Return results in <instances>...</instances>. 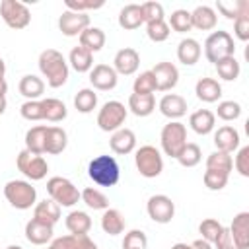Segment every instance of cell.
I'll list each match as a JSON object with an SVG mask.
<instances>
[{"mask_svg":"<svg viewBox=\"0 0 249 249\" xmlns=\"http://www.w3.org/2000/svg\"><path fill=\"white\" fill-rule=\"evenodd\" d=\"M89 82L95 89H113L117 86V72L109 64H95L89 72Z\"/></svg>","mask_w":249,"mask_h":249,"instance_id":"cell-14","label":"cell"},{"mask_svg":"<svg viewBox=\"0 0 249 249\" xmlns=\"http://www.w3.org/2000/svg\"><path fill=\"white\" fill-rule=\"evenodd\" d=\"M228 230L239 249L249 247V212H239Z\"/></svg>","mask_w":249,"mask_h":249,"instance_id":"cell-18","label":"cell"},{"mask_svg":"<svg viewBox=\"0 0 249 249\" xmlns=\"http://www.w3.org/2000/svg\"><path fill=\"white\" fill-rule=\"evenodd\" d=\"M47 249H72V235H62V237H56Z\"/></svg>","mask_w":249,"mask_h":249,"instance_id":"cell-56","label":"cell"},{"mask_svg":"<svg viewBox=\"0 0 249 249\" xmlns=\"http://www.w3.org/2000/svg\"><path fill=\"white\" fill-rule=\"evenodd\" d=\"M171 249H195L193 245H189V243H175Z\"/></svg>","mask_w":249,"mask_h":249,"instance_id":"cell-59","label":"cell"},{"mask_svg":"<svg viewBox=\"0 0 249 249\" xmlns=\"http://www.w3.org/2000/svg\"><path fill=\"white\" fill-rule=\"evenodd\" d=\"M4 196L8 198V202L14 208L19 210H27L33 206L35 198H37V191L35 187H31V183L21 181V179H12L4 185Z\"/></svg>","mask_w":249,"mask_h":249,"instance_id":"cell-3","label":"cell"},{"mask_svg":"<svg viewBox=\"0 0 249 249\" xmlns=\"http://www.w3.org/2000/svg\"><path fill=\"white\" fill-rule=\"evenodd\" d=\"M214 243H216V249H239L235 245V241H233V237H231V233H230L228 228L222 230V233L218 235V239Z\"/></svg>","mask_w":249,"mask_h":249,"instance_id":"cell-54","label":"cell"},{"mask_svg":"<svg viewBox=\"0 0 249 249\" xmlns=\"http://www.w3.org/2000/svg\"><path fill=\"white\" fill-rule=\"evenodd\" d=\"M86 27H89V16L84 14V12H72V10H66L60 14L58 18V29L68 35V37H74V35H80Z\"/></svg>","mask_w":249,"mask_h":249,"instance_id":"cell-12","label":"cell"},{"mask_svg":"<svg viewBox=\"0 0 249 249\" xmlns=\"http://www.w3.org/2000/svg\"><path fill=\"white\" fill-rule=\"evenodd\" d=\"M41 105H43V119L53 121V123L62 121L66 117V113H68L66 105L56 97H47V99L41 101Z\"/></svg>","mask_w":249,"mask_h":249,"instance_id":"cell-36","label":"cell"},{"mask_svg":"<svg viewBox=\"0 0 249 249\" xmlns=\"http://www.w3.org/2000/svg\"><path fill=\"white\" fill-rule=\"evenodd\" d=\"M19 93L23 95V97H27V101H31V99H37L39 95H43V91H45V84H43V80L41 78H37L35 74H27V76H23L21 80H19Z\"/></svg>","mask_w":249,"mask_h":249,"instance_id":"cell-31","label":"cell"},{"mask_svg":"<svg viewBox=\"0 0 249 249\" xmlns=\"http://www.w3.org/2000/svg\"><path fill=\"white\" fill-rule=\"evenodd\" d=\"M144 23L142 18V4H126L119 12V25L124 29H136Z\"/></svg>","mask_w":249,"mask_h":249,"instance_id":"cell-24","label":"cell"},{"mask_svg":"<svg viewBox=\"0 0 249 249\" xmlns=\"http://www.w3.org/2000/svg\"><path fill=\"white\" fill-rule=\"evenodd\" d=\"M231 167H233V160L228 152L216 150L206 158V169H216V171H224V173L230 175Z\"/></svg>","mask_w":249,"mask_h":249,"instance_id":"cell-37","label":"cell"},{"mask_svg":"<svg viewBox=\"0 0 249 249\" xmlns=\"http://www.w3.org/2000/svg\"><path fill=\"white\" fill-rule=\"evenodd\" d=\"M233 51H235L233 37L228 31H222V29L214 31L204 41V54L210 62H216L226 56H233Z\"/></svg>","mask_w":249,"mask_h":249,"instance_id":"cell-4","label":"cell"},{"mask_svg":"<svg viewBox=\"0 0 249 249\" xmlns=\"http://www.w3.org/2000/svg\"><path fill=\"white\" fill-rule=\"evenodd\" d=\"M152 74H154V80H156V89H160V91L171 89L179 80L177 66L171 64V62H158L152 68Z\"/></svg>","mask_w":249,"mask_h":249,"instance_id":"cell-13","label":"cell"},{"mask_svg":"<svg viewBox=\"0 0 249 249\" xmlns=\"http://www.w3.org/2000/svg\"><path fill=\"white\" fill-rule=\"evenodd\" d=\"M191 21H193V27L196 29H202V31L212 29L216 25V12L210 6H196L191 12Z\"/></svg>","mask_w":249,"mask_h":249,"instance_id":"cell-28","label":"cell"},{"mask_svg":"<svg viewBox=\"0 0 249 249\" xmlns=\"http://www.w3.org/2000/svg\"><path fill=\"white\" fill-rule=\"evenodd\" d=\"M216 113L222 121H233L241 115V105L237 101H222V103H218Z\"/></svg>","mask_w":249,"mask_h":249,"instance_id":"cell-49","label":"cell"},{"mask_svg":"<svg viewBox=\"0 0 249 249\" xmlns=\"http://www.w3.org/2000/svg\"><path fill=\"white\" fill-rule=\"evenodd\" d=\"M47 193L58 206H72L80 198V193L72 185V181H68L66 177H60V175H54L47 181Z\"/></svg>","mask_w":249,"mask_h":249,"instance_id":"cell-5","label":"cell"},{"mask_svg":"<svg viewBox=\"0 0 249 249\" xmlns=\"http://www.w3.org/2000/svg\"><path fill=\"white\" fill-rule=\"evenodd\" d=\"M134 144H136V136L130 128H117L113 134H111V140H109V146L115 154L119 156H124V154H130L134 150Z\"/></svg>","mask_w":249,"mask_h":249,"instance_id":"cell-16","label":"cell"},{"mask_svg":"<svg viewBox=\"0 0 249 249\" xmlns=\"http://www.w3.org/2000/svg\"><path fill=\"white\" fill-rule=\"evenodd\" d=\"M195 93L200 101H206V103H214L220 99L222 95V86L214 80V78H200L195 86Z\"/></svg>","mask_w":249,"mask_h":249,"instance_id":"cell-21","label":"cell"},{"mask_svg":"<svg viewBox=\"0 0 249 249\" xmlns=\"http://www.w3.org/2000/svg\"><path fill=\"white\" fill-rule=\"evenodd\" d=\"M214 64H216L218 76L224 78V80H235V78L239 76V62L235 60V56L220 58V60H216Z\"/></svg>","mask_w":249,"mask_h":249,"instance_id":"cell-41","label":"cell"},{"mask_svg":"<svg viewBox=\"0 0 249 249\" xmlns=\"http://www.w3.org/2000/svg\"><path fill=\"white\" fill-rule=\"evenodd\" d=\"M214 113L210 109H198L189 117V124L196 134H208L214 128Z\"/></svg>","mask_w":249,"mask_h":249,"instance_id":"cell-26","label":"cell"},{"mask_svg":"<svg viewBox=\"0 0 249 249\" xmlns=\"http://www.w3.org/2000/svg\"><path fill=\"white\" fill-rule=\"evenodd\" d=\"M132 89H134V93H140V95H148V93L156 91V80H154L152 70L142 72V74H140V76L134 80Z\"/></svg>","mask_w":249,"mask_h":249,"instance_id":"cell-44","label":"cell"},{"mask_svg":"<svg viewBox=\"0 0 249 249\" xmlns=\"http://www.w3.org/2000/svg\"><path fill=\"white\" fill-rule=\"evenodd\" d=\"M216 8L230 19H235L239 16H249V2L247 0H218Z\"/></svg>","mask_w":249,"mask_h":249,"instance_id":"cell-33","label":"cell"},{"mask_svg":"<svg viewBox=\"0 0 249 249\" xmlns=\"http://www.w3.org/2000/svg\"><path fill=\"white\" fill-rule=\"evenodd\" d=\"M146 33L152 41L160 43V41H165L169 37V25L165 19H156V21L146 23Z\"/></svg>","mask_w":249,"mask_h":249,"instance_id":"cell-45","label":"cell"},{"mask_svg":"<svg viewBox=\"0 0 249 249\" xmlns=\"http://www.w3.org/2000/svg\"><path fill=\"white\" fill-rule=\"evenodd\" d=\"M68 10L72 12H84L86 10H95V8H101L103 6V0H66L64 2Z\"/></svg>","mask_w":249,"mask_h":249,"instance_id":"cell-51","label":"cell"},{"mask_svg":"<svg viewBox=\"0 0 249 249\" xmlns=\"http://www.w3.org/2000/svg\"><path fill=\"white\" fill-rule=\"evenodd\" d=\"M88 175L93 183H97L101 187H111L119 181L121 169H119V163L113 156H97L89 161Z\"/></svg>","mask_w":249,"mask_h":249,"instance_id":"cell-2","label":"cell"},{"mask_svg":"<svg viewBox=\"0 0 249 249\" xmlns=\"http://www.w3.org/2000/svg\"><path fill=\"white\" fill-rule=\"evenodd\" d=\"M191 245H193L195 249H212V245H210L206 239H202V237H200V239H196V241H193Z\"/></svg>","mask_w":249,"mask_h":249,"instance_id":"cell-57","label":"cell"},{"mask_svg":"<svg viewBox=\"0 0 249 249\" xmlns=\"http://www.w3.org/2000/svg\"><path fill=\"white\" fill-rule=\"evenodd\" d=\"M6 111V97H0V115Z\"/></svg>","mask_w":249,"mask_h":249,"instance_id":"cell-61","label":"cell"},{"mask_svg":"<svg viewBox=\"0 0 249 249\" xmlns=\"http://www.w3.org/2000/svg\"><path fill=\"white\" fill-rule=\"evenodd\" d=\"M222 230H224V226L214 218H206L198 224V231L202 233V239H206L208 243H214L218 239V235L222 233Z\"/></svg>","mask_w":249,"mask_h":249,"instance_id":"cell-43","label":"cell"},{"mask_svg":"<svg viewBox=\"0 0 249 249\" xmlns=\"http://www.w3.org/2000/svg\"><path fill=\"white\" fill-rule=\"evenodd\" d=\"M126 119V109L121 101H107L101 109H99V115H97V124L101 130L105 132H115L117 128H121V124L124 123Z\"/></svg>","mask_w":249,"mask_h":249,"instance_id":"cell-9","label":"cell"},{"mask_svg":"<svg viewBox=\"0 0 249 249\" xmlns=\"http://www.w3.org/2000/svg\"><path fill=\"white\" fill-rule=\"evenodd\" d=\"M134 161H136V169L144 177H158L163 169V160H161L160 150L150 146V144L138 148V152L134 156Z\"/></svg>","mask_w":249,"mask_h":249,"instance_id":"cell-6","label":"cell"},{"mask_svg":"<svg viewBox=\"0 0 249 249\" xmlns=\"http://www.w3.org/2000/svg\"><path fill=\"white\" fill-rule=\"evenodd\" d=\"M80 47H84V49H88L89 53H95V51H101L103 49V45H105V33H103V29H99V27H86L80 35Z\"/></svg>","mask_w":249,"mask_h":249,"instance_id":"cell-25","label":"cell"},{"mask_svg":"<svg viewBox=\"0 0 249 249\" xmlns=\"http://www.w3.org/2000/svg\"><path fill=\"white\" fill-rule=\"evenodd\" d=\"M146 210H148V216L158 222V224H167L171 222L173 214H175V204L169 196L165 195H152L148 198V204H146Z\"/></svg>","mask_w":249,"mask_h":249,"instance_id":"cell-11","label":"cell"},{"mask_svg":"<svg viewBox=\"0 0 249 249\" xmlns=\"http://www.w3.org/2000/svg\"><path fill=\"white\" fill-rule=\"evenodd\" d=\"M68 58H70V64H72V68L76 72H88L91 68V64H93V53H89L88 49H84L80 45L70 51Z\"/></svg>","mask_w":249,"mask_h":249,"instance_id":"cell-35","label":"cell"},{"mask_svg":"<svg viewBox=\"0 0 249 249\" xmlns=\"http://www.w3.org/2000/svg\"><path fill=\"white\" fill-rule=\"evenodd\" d=\"M185 144H187V128L183 123L173 121L161 128V148L167 156L177 158Z\"/></svg>","mask_w":249,"mask_h":249,"instance_id":"cell-7","label":"cell"},{"mask_svg":"<svg viewBox=\"0 0 249 249\" xmlns=\"http://www.w3.org/2000/svg\"><path fill=\"white\" fill-rule=\"evenodd\" d=\"M0 14H2V19L12 29H23L31 21L29 8L19 0H2L0 2Z\"/></svg>","mask_w":249,"mask_h":249,"instance_id":"cell-8","label":"cell"},{"mask_svg":"<svg viewBox=\"0 0 249 249\" xmlns=\"http://www.w3.org/2000/svg\"><path fill=\"white\" fill-rule=\"evenodd\" d=\"M45 142H47V126L37 124L25 132V150H29L31 154L35 156L45 154Z\"/></svg>","mask_w":249,"mask_h":249,"instance_id":"cell-22","label":"cell"},{"mask_svg":"<svg viewBox=\"0 0 249 249\" xmlns=\"http://www.w3.org/2000/svg\"><path fill=\"white\" fill-rule=\"evenodd\" d=\"M66 228L72 235H88L91 228V218L82 210H74L66 216Z\"/></svg>","mask_w":249,"mask_h":249,"instance_id":"cell-30","label":"cell"},{"mask_svg":"<svg viewBox=\"0 0 249 249\" xmlns=\"http://www.w3.org/2000/svg\"><path fill=\"white\" fill-rule=\"evenodd\" d=\"M6 249H23V247H19V245H8Z\"/></svg>","mask_w":249,"mask_h":249,"instance_id":"cell-62","label":"cell"},{"mask_svg":"<svg viewBox=\"0 0 249 249\" xmlns=\"http://www.w3.org/2000/svg\"><path fill=\"white\" fill-rule=\"evenodd\" d=\"M6 91H8V84L4 78H0V97H6Z\"/></svg>","mask_w":249,"mask_h":249,"instance_id":"cell-58","label":"cell"},{"mask_svg":"<svg viewBox=\"0 0 249 249\" xmlns=\"http://www.w3.org/2000/svg\"><path fill=\"white\" fill-rule=\"evenodd\" d=\"M72 249H97V245L88 235H72Z\"/></svg>","mask_w":249,"mask_h":249,"instance_id":"cell-55","label":"cell"},{"mask_svg":"<svg viewBox=\"0 0 249 249\" xmlns=\"http://www.w3.org/2000/svg\"><path fill=\"white\" fill-rule=\"evenodd\" d=\"M33 218L45 222V224H51L54 226L60 218V206L53 200V198H45L41 200L39 204H35V210H33Z\"/></svg>","mask_w":249,"mask_h":249,"instance_id":"cell-23","label":"cell"},{"mask_svg":"<svg viewBox=\"0 0 249 249\" xmlns=\"http://www.w3.org/2000/svg\"><path fill=\"white\" fill-rule=\"evenodd\" d=\"M200 148H198V144H195V142H187L185 146H183V150L179 152V156H177V161L183 165V167H193V165H196L198 161H200Z\"/></svg>","mask_w":249,"mask_h":249,"instance_id":"cell-42","label":"cell"},{"mask_svg":"<svg viewBox=\"0 0 249 249\" xmlns=\"http://www.w3.org/2000/svg\"><path fill=\"white\" fill-rule=\"evenodd\" d=\"M233 31L241 41L249 39V16H239L233 19Z\"/></svg>","mask_w":249,"mask_h":249,"instance_id":"cell-53","label":"cell"},{"mask_svg":"<svg viewBox=\"0 0 249 249\" xmlns=\"http://www.w3.org/2000/svg\"><path fill=\"white\" fill-rule=\"evenodd\" d=\"M115 72H119V74H124V76H128V74H134L136 70H138V66H140V56H138V53L132 49V47H124V49H121L117 54H115Z\"/></svg>","mask_w":249,"mask_h":249,"instance_id":"cell-15","label":"cell"},{"mask_svg":"<svg viewBox=\"0 0 249 249\" xmlns=\"http://www.w3.org/2000/svg\"><path fill=\"white\" fill-rule=\"evenodd\" d=\"M167 25H169L173 31H177V33H185V31H189V29L193 27L191 12H189V10H183V8L171 12V16H169V23H167Z\"/></svg>","mask_w":249,"mask_h":249,"instance_id":"cell-40","label":"cell"},{"mask_svg":"<svg viewBox=\"0 0 249 249\" xmlns=\"http://www.w3.org/2000/svg\"><path fill=\"white\" fill-rule=\"evenodd\" d=\"M160 111L169 119H179L187 113V101L177 93H167L160 99Z\"/></svg>","mask_w":249,"mask_h":249,"instance_id":"cell-19","label":"cell"},{"mask_svg":"<svg viewBox=\"0 0 249 249\" xmlns=\"http://www.w3.org/2000/svg\"><path fill=\"white\" fill-rule=\"evenodd\" d=\"M4 74H6V62L0 58V78H4Z\"/></svg>","mask_w":249,"mask_h":249,"instance_id":"cell-60","label":"cell"},{"mask_svg":"<svg viewBox=\"0 0 249 249\" xmlns=\"http://www.w3.org/2000/svg\"><path fill=\"white\" fill-rule=\"evenodd\" d=\"M80 196H82L84 202H86L89 208H93V210H107V208H109V200H107V196H105L99 189H95V187H88V189H84V193H82Z\"/></svg>","mask_w":249,"mask_h":249,"instance_id":"cell-39","label":"cell"},{"mask_svg":"<svg viewBox=\"0 0 249 249\" xmlns=\"http://www.w3.org/2000/svg\"><path fill=\"white\" fill-rule=\"evenodd\" d=\"M202 181L210 191H220L228 185V173L216 171V169H206L202 175Z\"/></svg>","mask_w":249,"mask_h":249,"instance_id":"cell-46","label":"cell"},{"mask_svg":"<svg viewBox=\"0 0 249 249\" xmlns=\"http://www.w3.org/2000/svg\"><path fill=\"white\" fill-rule=\"evenodd\" d=\"M142 18L146 23L156 21V19H163V6L160 2H154V0L144 2L142 4Z\"/></svg>","mask_w":249,"mask_h":249,"instance_id":"cell-50","label":"cell"},{"mask_svg":"<svg viewBox=\"0 0 249 249\" xmlns=\"http://www.w3.org/2000/svg\"><path fill=\"white\" fill-rule=\"evenodd\" d=\"M177 58H179L183 64H187V66L195 64V62L200 58V45H198V41L193 39V37L183 39V41L179 43V47H177Z\"/></svg>","mask_w":249,"mask_h":249,"instance_id":"cell-29","label":"cell"},{"mask_svg":"<svg viewBox=\"0 0 249 249\" xmlns=\"http://www.w3.org/2000/svg\"><path fill=\"white\" fill-rule=\"evenodd\" d=\"M16 165H18V169H19L25 177H29L31 181L43 179V177L47 175V171H49V165H47L45 158H43V156H35V154H31L29 150H21V152L18 154Z\"/></svg>","mask_w":249,"mask_h":249,"instance_id":"cell-10","label":"cell"},{"mask_svg":"<svg viewBox=\"0 0 249 249\" xmlns=\"http://www.w3.org/2000/svg\"><path fill=\"white\" fill-rule=\"evenodd\" d=\"M156 107V99L152 93L148 95H140V93H130L128 97V109L136 115V117H146L154 111Z\"/></svg>","mask_w":249,"mask_h":249,"instance_id":"cell-32","label":"cell"},{"mask_svg":"<svg viewBox=\"0 0 249 249\" xmlns=\"http://www.w3.org/2000/svg\"><path fill=\"white\" fill-rule=\"evenodd\" d=\"M68 144L66 130L60 126H47V142H45V152L47 154H60Z\"/></svg>","mask_w":249,"mask_h":249,"instance_id":"cell-27","label":"cell"},{"mask_svg":"<svg viewBox=\"0 0 249 249\" xmlns=\"http://www.w3.org/2000/svg\"><path fill=\"white\" fill-rule=\"evenodd\" d=\"M214 144H216V148L220 152H228L230 154L239 146V132L230 124L220 126L216 130V134H214Z\"/></svg>","mask_w":249,"mask_h":249,"instance_id":"cell-20","label":"cell"},{"mask_svg":"<svg viewBox=\"0 0 249 249\" xmlns=\"http://www.w3.org/2000/svg\"><path fill=\"white\" fill-rule=\"evenodd\" d=\"M101 228L109 235H119L124 230V220H123L121 212L115 208H107L101 216Z\"/></svg>","mask_w":249,"mask_h":249,"instance_id":"cell-34","label":"cell"},{"mask_svg":"<svg viewBox=\"0 0 249 249\" xmlns=\"http://www.w3.org/2000/svg\"><path fill=\"white\" fill-rule=\"evenodd\" d=\"M235 167L243 177H249V146H243L235 156Z\"/></svg>","mask_w":249,"mask_h":249,"instance_id":"cell-52","label":"cell"},{"mask_svg":"<svg viewBox=\"0 0 249 249\" xmlns=\"http://www.w3.org/2000/svg\"><path fill=\"white\" fill-rule=\"evenodd\" d=\"M25 237L33 245H43V243H47L53 237V226L45 224V222H41L37 218H31L25 224Z\"/></svg>","mask_w":249,"mask_h":249,"instance_id":"cell-17","label":"cell"},{"mask_svg":"<svg viewBox=\"0 0 249 249\" xmlns=\"http://www.w3.org/2000/svg\"><path fill=\"white\" fill-rule=\"evenodd\" d=\"M39 68L45 74L51 88H60L68 78V64L56 49H45L39 54Z\"/></svg>","mask_w":249,"mask_h":249,"instance_id":"cell-1","label":"cell"},{"mask_svg":"<svg viewBox=\"0 0 249 249\" xmlns=\"http://www.w3.org/2000/svg\"><path fill=\"white\" fill-rule=\"evenodd\" d=\"M95 105H97V95H95V91L89 89V88H84V89H80V91L74 95V107H76L80 113H89V111L95 109Z\"/></svg>","mask_w":249,"mask_h":249,"instance_id":"cell-38","label":"cell"},{"mask_svg":"<svg viewBox=\"0 0 249 249\" xmlns=\"http://www.w3.org/2000/svg\"><path fill=\"white\" fill-rule=\"evenodd\" d=\"M148 237L142 230H130L123 239V249H146Z\"/></svg>","mask_w":249,"mask_h":249,"instance_id":"cell-47","label":"cell"},{"mask_svg":"<svg viewBox=\"0 0 249 249\" xmlns=\"http://www.w3.org/2000/svg\"><path fill=\"white\" fill-rule=\"evenodd\" d=\"M19 113H21V117L27 119V121H41V119H43V105H41V101L31 99V101H25V103L19 107Z\"/></svg>","mask_w":249,"mask_h":249,"instance_id":"cell-48","label":"cell"}]
</instances>
